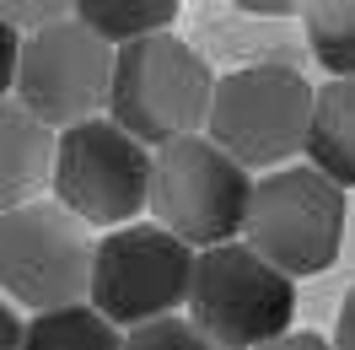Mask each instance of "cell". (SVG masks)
<instances>
[{
    "label": "cell",
    "mask_w": 355,
    "mask_h": 350,
    "mask_svg": "<svg viewBox=\"0 0 355 350\" xmlns=\"http://www.w3.org/2000/svg\"><path fill=\"white\" fill-rule=\"evenodd\" d=\"M22 328L27 324L6 307V297H0V350H22Z\"/></svg>",
    "instance_id": "cell-17"
},
{
    "label": "cell",
    "mask_w": 355,
    "mask_h": 350,
    "mask_svg": "<svg viewBox=\"0 0 355 350\" xmlns=\"http://www.w3.org/2000/svg\"><path fill=\"white\" fill-rule=\"evenodd\" d=\"M334 350H355V291L339 307V328H334Z\"/></svg>",
    "instance_id": "cell-18"
},
{
    "label": "cell",
    "mask_w": 355,
    "mask_h": 350,
    "mask_svg": "<svg viewBox=\"0 0 355 350\" xmlns=\"http://www.w3.org/2000/svg\"><path fill=\"white\" fill-rule=\"evenodd\" d=\"M307 156L329 183L355 189V81H329L312 92Z\"/></svg>",
    "instance_id": "cell-11"
},
{
    "label": "cell",
    "mask_w": 355,
    "mask_h": 350,
    "mask_svg": "<svg viewBox=\"0 0 355 350\" xmlns=\"http://www.w3.org/2000/svg\"><path fill=\"white\" fill-rule=\"evenodd\" d=\"M113 92V49L81 27L76 17L44 22L22 44L17 60V103H22L44 130H76L97 119V108Z\"/></svg>",
    "instance_id": "cell-9"
},
{
    "label": "cell",
    "mask_w": 355,
    "mask_h": 350,
    "mask_svg": "<svg viewBox=\"0 0 355 350\" xmlns=\"http://www.w3.org/2000/svg\"><path fill=\"white\" fill-rule=\"evenodd\" d=\"M248 248L280 275H318L339 259L345 242V189L318 167H280L253 183L243 226Z\"/></svg>",
    "instance_id": "cell-5"
},
{
    "label": "cell",
    "mask_w": 355,
    "mask_h": 350,
    "mask_svg": "<svg viewBox=\"0 0 355 350\" xmlns=\"http://www.w3.org/2000/svg\"><path fill=\"white\" fill-rule=\"evenodd\" d=\"M124 350H221V345H210L189 318H162V324L135 328L124 340Z\"/></svg>",
    "instance_id": "cell-15"
},
{
    "label": "cell",
    "mask_w": 355,
    "mask_h": 350,
    "mask_svg": "<svg viewBox=\"0 0 355 350\" xmlns=\"http://www.w3.org/2000/svg\"><path fill=\"white\" fill-rule=\"evenodd\" d=\"M178 17L173 0H140V6H124V0H92L76 11V22L92 27L103 44H140V38H151V33H167V22Z\"/></svg>",
    "instance_id": "cell-13"
},
{
    "label": "cell",
    "mask_w": 355,
    "mask_h": 350,
    "mask_svg": "<svg viewBox=\"0 0 355 350\" xmlns=\"http://www.w3.org/2000/svg\"><path fill=\"white\" fill-rule=\"evenodd\" d=\"M307 44L334 81H355V0H318L307 6Z\"/></svg>",
    "instance_id": "cell-14"
},
{
    "label": "cell",
    "mask_w": 355,
    "mask_h": 350,
    "mask_svg": "<svg viewBox=\"0 0 355 350\" xmlns=\"http://www.w3.org/2000/svg\"><path fill=\"white\" fill-rule=\"evenodd\" d=\"M296 285L264 264L248 242H221L194 253L189 285V324L221 350H264L291 334Z\"/></svg>",
    "instance_id": "cell-3"
},
{
    "label": "cell",
    "mask_w": 355,
    "mask_h": 350,
    "mask_svg": "<svg viewBox=\"0 0 355 350\" xmlns=\"http://www.w3.org/2000/svg\"><path fill=\"white\" fill-rule=\"evenodd\" d=\"M54 194L81 226H130L151 199V151L113 119H87L54 140Z\"/></svg>",
    "instance_id": "cell-8"
},
{
    "label": "cell",
    "mask_w": 355,
    "mask_h": 350,
    "mask_svg": "<svg viewBox=\"0 0 355 350\" xmlns=\"http://www.w3.org/2000/svg\"><path fill=\"white\" fill-rule=\"evenodd\" d=\"M49 173H54V135L17 97H0V216L33 205Z\"/></svg>",
    "instance_id": "cell-10"
},
{
    "label": "cell",
    "mask_w": 355,
    "mask_h": 350,
    "mask_svg": "<svg viewBox=\"0 0 355 350\" xmlns=\"http://www.w3.org/2000/svg\"><path fill=\"white\" fill-rule=\"evenodd\" d=\"M264 350H334L329 340H318V334H280L275 345H264Z\"/></svg>",
    "instance_id": "cell-19"
},
{
    "label": "cell",
    "mask_w": 355,
    "mask_h": 350,
    "mask_svg": "<svg viewBox=\"0 0 355 350\" xmlns=\"http://www.w3.org/2000/svg\"><path fill=\"white\" fill-rule=\"evenodd\" d=\"M210 97H216V76L178 33H151L140 44L113 49V92L108 113L124 135L140 146H173L200 135L210 119Z\"/></svg>",
    "instance_id": "cell-1"
},
{
    "label": "cell",
    "mask_w": 355,
    "mask_h": 350,
    "mask_svg": "<svg viewBox=\"0 0 355 350\" xmlns=\"http://www.w3.org/2000/svg\"><path fill=\"white\" fill-rule=\"evenodd\" d=\"M92 253L97 248L87 242V226L49 199H33L22 210L0 216V285L11 302L33 312H60V307L87 302Z\"/></svg>",
    "instance_id": "cell-7"
},
{
    "label": "cell",
    "mask_w": 355,
    "mask_h": 350,
    "mask_svg": "<svg viewBox=\"0 0 355 350\" xmlns=\"http://www.w3.org/2000/svg\"><path fill=\"white\" fill-rule=\"evenodd\" d=\"M189 285H194V248H183L156 221L119 226L92 253V307L113 328H146L178 318V307L189 302Z\"/></svg>",
    "instance_id": "cell-6"
},
{
    "label": "cell",
    "mask_w": 355,
    "mask_h": 350,
    "mask_svg": "<svg viewBox=\"0 0 355 350\" xmlns=\"http://www.w3.org/2000/svg\"><path fill=\"white\" fill-rule=\"evenodd\" d=\"M210 140L237 167H275L307 146L312 130V87L286 60H259L216 81L210 97Z\"/></svg>",
    "instance_id": "cell-4"
},
{
    "label": "cell",
    "mask_w": 355,
    "mask_h": 350,
    "mask_svg": "<svg viewBox=\"0 0 355 350\" xmlns=\"http://www.w3.org/2000/svg\"><path fill=\"white\" fill-rule=\"evenodd\" d=\"M17 60H22V38H17V27L6 22V11H0V97L17 92Z\"/></svg>",
    "instance_id": "cell-16"
},
{
    "label": "cell",
    "mask_w": 355,
    "mask_h": 350,
    "mask_svg": "<svg viewBox=\"0 0 355 350\" xmlns=\"http://www.w3.org/2000/svg\"><path fill=\"white\" fill-rule=\"evenodd\" d=\"M22 350H124V340L92 302H81L60 312H38L22 328Z\"/></svg>",
    "instance_id": "cell-12"
},
{
    "label": "cell",
    "mask_w": 355,
    "mask_h": 350,
    "mask_svg": "<svg viewBox=\"0 0 355 350\" xmlns=\"http://www.w3.org/2000/svg\"><path fill=\"white\" fill-rule=\"evenodd\" d=\"M156 226L173 232L183 248H221L248 226V205H253V178L237 167L232 156L205 140H173L151 156V199Z\"/></svg>",
    "instance_id": "cell-2"
}]
</instances>
